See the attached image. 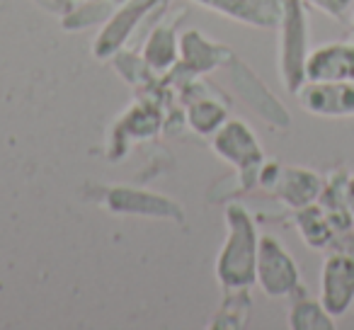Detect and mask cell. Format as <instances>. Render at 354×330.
<instances>
[{
	"label": "cell",
	"mask_w": 354,
	"mask_h": 330,
	"mask_svg": "<svg viewBox=\"0 0 354 330\" xmlns=\"http://www.w3.org/2000/svg\"><path fill=\"white\" fill-rule=\"evenodd\" d=\"M257 233L255 219L243 204L226 207V241L216 257V279L223 291L248 289L257 279Z\"/></svg>",
	"instance_id": "cell-1"
},
{
	"label": "cell",
	"mask_w": 354,
	"mask_h": 330,
	"mask_svg": "<svg viewBox=\"0 0 354 330\" xmlns=\"http://www.w3.org/2000/svg\"><path fill=\"white\" fill-rule=\"evenodd\" d=\"M308 54L306 0H286L284 17L279 25V75L291 95H296L308 83L306 78Z\"/></svg>",
	"instance_id": "cell-2"
},
{
	"label": "cell",
	"mask_w": 354,
	"mask_h": 330,
	"mask_svg": "<svg viewBox=\"0 0 354 330\" xmlns=\"http://www.w3.org/2000/svg\"><path fill=\"white\" fill-rule=\"evenodd\" d=\"M212 148L216 151V156H221L238 170L245 190H250L260 180V170L265 165V151H262L255 131L243 119H226L214 131Z\"/></svg>",
	"instance_id": "cell-3"
},
{
	"label": "cell",
	"mask_w": 354,
	"mask_h": 330,
	"mask_svg": "<svg viewBox=\"0 0 354 330\" xmlns=\"http://www.w3.org/2000/svg\"><path fill=\"white\" fill-rule=\"evenodd\" d=\"M257 284L270 299L294 296L301 289V272L291 253L274 236H260L257 248Z\"/></svg>",
	"instance_id": "cell-4"
},
{
	"label": "cell",
	"mask_w": 354,
	"mask_h": 330,
	"mask_svg": "<svg viewBox=\"0 0 354 330\" xmlns=\"http://www.w3.org/2000/svg\"><path fill=\"white\" fill-rule=\"evenodd\" d=\"M167 0H122L117 10L109 15V20L102 25L97 39H95L93 54L97 59H112L117 51L127 46L136 27L151 15L156 8H165Z\"/></svg>",
	"instance_id": "cell-5"
},
{
	"label": "cell",
	"mask_w": 354,
	"mask_h": 330,
	"mask_svg": "<svg viewBox=\"0 0 354 330\" xmlns=\"http://www.w3.org/2000/svg\"><path fill=\"white\" fill-rule=\"evenodd\" d=\"M320 304L333 318L344 315L354 304V257L347 253H330L320 270Z\"/></svg>",
	"instance_id": "cell-6"
},
{
	"label": "cell",
	"mask_w": 354,
	"mask_h": 330,
	"mask_svg": "<svg viewBox=\"0 0 354 330\" xmlns=\"http://www.w3.org/2000/svg\"><path fill=\"white\" fill-rule=\"evenodd\" d=\"M104 207L117 214H133V217H151V219H170L183 223L185 212L180 204L170 197L148 192L138 187H112L104 194Z\"/></svg>",
	"instance_id": "cell-7"
},
{
	"label": "cell",
	"mask_w": 354,
	"mask_h": 330,
	"mask_svg": "<svg viewBox=\"0 0 354 330\" xmlns=\"http://www.w3.org/2000/svg\"><path fill=\"white\" fill-rule=\"evenodd\" d=\"M192 3L257 30H277L286 8V0H192Z\"/></svg>",
	"instance_id": "cell-8"
},
{
	"label": "cell",
	"mask_w": 354,
	"mask_h": 330,
	"mask_svg": "<svg viewBox=\"0 0 354 330\" xmlns=\"http://www.w3.org/2000/svg\"><path fill=\"white\" fill-rule=\"evenodd\" d=\"M306 112L318 117H354V80L337 83H308L299 90Z\"/></svg>",
	"instance_id": "cell-9"
},
{
	"label": "cell",
	"mask_w": 354,
	"mask_h": 330,
	"mask_svg": "<svg viewBox=\"0 0 354 330\" xmlns=\"http://www.w3.org/2000/svg\"><path fill=\"white\" fill-rule=\"evenodd\" d=\"M233 83H236V90L241 93V98L245 100V102L250 104V107L255 109V112L260 114L267 124H272V127H281V129L289 127V122H291L289 112L281 107L279 100H277L274 95L265 88V83H262V80L257 78V75L252 73L245 64L233 66Z\"/></svg>",
	"instance_id": "cell-10"
},
{
	"label": "cell",
	"mask_w": 354,
	"mask_h": 330,
	"mask_svg": "<svg viewBox=\"0 0 354 330\" xmlns=\"http://www.w3.org/2000/svg\"><path fill=\"white\" fill-rule=\"evenodd\" d=\"M306 78L313 83L354 80V44H325L310 51Z\"/></svg>",
	"instance_id": "cell-11"
},
{
	"label": "cell",
	"mask_w": 354,
	"mask_h": 330,
	"mask_svg": "<svg viewBox=\"0 0 354 330\" xmlns=\"http://www.w3.org/2000/svg\"><path fill=\"white\" fill-rule=\"evenodd\" d=\"M231 61L233 51H228L223 44H214L202 32L187 30L180 37V61L177 64L183 66L185 71H189V73L202 75L223 64H231Z\"/></svg>",
	"instance_id": "cell-12"
},
{
	"label": "cell",
	"mask_w": 354,
	"mask_h": 330,
	"mask_svg": "<svg viewBox=\"0 0 354 330\" xmlns=\"http://www.w3.org/2000/svg\"><path fill=\"white\" fill-rule=\"evenodd\" d=\"M325 183L320 180L318 173L306 168H279L272 192L291 209H304L318 202L320 192H323Z\"/></svg>",
	"instance_id": "cell-13"
},
{
	"label": "cell",
	"mask_w": 354,
	"mask_h": 330,
	"mask_svg": "<svg viewBox=\"0 0 354 330\" xmlns=\"http://www.w3.org/2000/svg\"><path fill=\"white\" fill-rule=\"evenodd\" d=\"M296 228H299L306 246L315 248V250L330 248L335 243V238H337V231H335L333 221H330L328 214L323 212V207H320L318 202L296 212Z\"/></svg>",
	"instance_id": "cell-14"
},
{
	"label": "cell",
	"mask_w": 354,
	"mask_h": 330,
	"mask_svg": "<svg viewBox=\"0 0 354 330\" xmlns=\"http://www.w3.org/2000/svg\"><path fill=\"white\" fill-rule=\"evenodd\" d=\"M143 59L151 66L153 73L175 68L180 61V39L170 25H160L153 30V35L146 42V49H143Z\"/></svg>",
	"instance_id": "cell-15"
},
{
	"label": "cell",
	"mask_w": 354,
	"mask_h": 330,
	"mask_svg": "<svg viewBox=\"0 0 354 330\" xmlns=\"http://www.w3.org/2000/svg\"><path fill=\"white\" fill-rule=\"evenodd\" d=\"M289 328L291 330H335V318L328 313L320 301L301 299L294 301L289 311Z\"/></svg>",
	"instance_id": "cell-16"
},
{
	"label": "cell",
	"mask_w": 354,
	"mask_h": 330,
	"mask_svg": "<svg viewBox=\"0 0 354 330\" xmlns=\"http://www.w3.org/2000/svg\"><path fill=\"white\" fill-rule=\"evenodd\" d=\"M250 296H248V289H236V291H226V299H223L221 311L216 313V318L209 323V328H243L248 320V313H250Z\"/></svg>",
	"instance_id": "cell-17"
},
{
	"label": "cell",
	"mask_w": 354,
	"mask_h": 330,
	"mask_svg": "<svg viewBox=\"0 0 354 330\" xmlns=\"http://www.w3.org/2000/svg\"><path fill=\"white\" fill-rule=\"evenodd\" d=\"M112 3L114 0H88L85 6L73 8V10L61 17L64 30L73 32V30H88L93 25H104L109 20V15L114 12Z\"/></svg>",
	"instance_id": "cell-18"
},
{
	"label": "cell",
	"mask_w": 354,
	"mask_h": 330,
	"mask_svg": "<svg viewBox=\"0 0 354 330\" xmlns=\"http://www.w3.org/2000/svg\"><path fill=\"white\" fill-rule=\"evenodd\" d=\"M306 3H310V6H315L318 10L328 12L333 17H344L349 8L354 6V0H306Z\"/></svg>",
	"instance_id": "cell-19"
},
{
	"label": "cell",
	"mask_w": 354,
	"mask_h": 330,
	"mask_svg": "<svg viewBox=\"0 0 354 330\" xmlns=\"http://www.w3.org/2000/svg\"><path fill=\"white\" fill-rule=\"evenodd\" d=\"M333 248H335V250L347 253V255H352V257H354V226H352V228H347L344 233H339V236L335 238Z\"/></svg>",
	"instance_id": "cell-20"
},
{
	"label": "cell",
	"mask_w": 354,
	"mask_h": 330,
	"mask_svg": "<svg viewBox=\"0 0 354 330\" xmlns=\"http://www.w3.org/2000/svg\"><path fill=\"white\" fill-rule=\"evenodd\" d=\"M344 197H347V207L354 214V178L347 180V190H344Z\"/></svg>",
	"instance_id": "cell-21"
},
{
	"label": "cell",
	"mask_w": 354,
	"mask_h": 330,
	"mask_svg": "<svg viewBox=\"0 0 354 330\" xmlns=\"http://www.w3.org/2000/svg\"><path fill=\"white\" fill-rule=\"evenodd\" d=\"M114 3H122V0H114Z\"/></svg>",
	"instance_id": "cell-22"
}]
</instances>
